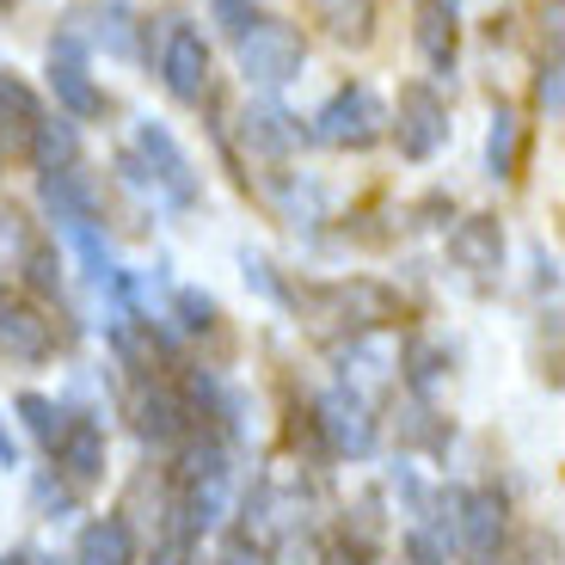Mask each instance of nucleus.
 <instances>
[{
    "mask_svg": "<svg viewBox=\"0 0 565 565\" xmlns=\"http://www.w3.org/2000/svg\"><path fill=\"white\" fill-rule=\"evenodd\" d=\"M124 172H129L136 184H148L154 198H167L172 210H191V203L203 198L191 154H184L179 136H172L167 124H154V117H141V124H136V154L124 160Z\"/></svg>",
    "mask_w": 565,
    "mask_h": 565,
    "instance_id": "nucleus-1",
    "label": "nucleus"
},
{
    "mask_svg": "<svg viewBox=\"0 0 565 565\" xmlns=\"http://www.w3.org/2000/svg\"><path fill=\"white\" fill-rule=\"evenodd\" d=\"M234 62L253 86H289L301 68H308V38H301L289 19H265L258 13L253 25L234 38Z\"/></svg>",
    "mask_w": 565,
    "mask_h": 565,
    "instance_id": "nucleus-2",
    "label": "nucleus"
},
{
    "mask_svg": "<svg viewBox=\"0 0 565 565\" xmlns=\"http://www.w3.org/2000/svg\"><path fill=\"white\" fill-rule=\"evenodd\" d=\"M320 148H339V154H363L387 136V105L375 99V86H339L332 99L313 111V129H308Z\"/></svg>",
    "mask_w": 565,
    "mask_h": 565,
    "instance_id": "nucleus-3",
    "label": "nucleus"
},
{
    "mask_svg": "<svg viewBox=\"0 0 565 565\" xmlns=\"http://www.w3.org/2000/svg\"><path fill=\"white\" fill-rule=\"evenodd\" d=\"M387 124H394V141L406 160H430L449 141V105H443L437 86L424 81H406L399 86V105L387 111Z\"/></svg>",
    "mask_w": 565,
    "mask_h": 565,
    "instance_id": "nucleus-4",
    "label": "nucleus"
},
{
    "mask_svg": "<svg viewBox=\"0 0 565 565\" xmlns=\"http://www.w3.org/2000/svg\"><path fill=\"white\" fill-rule=\"evenodd\" d=\"M160 86H167L179 105H203L210 93V43L198 25L167 19V38H160Z\"/></svg>",
    "mask_w": 565,
    "mask_h": 565,
    "instance_id": "nucleus-5",
    "label": "nucleus"
},
{
    "mask_svg": "<svg viewBox=\"0 0 565 565\" xmlns=\"http://www.w3.org/2000/svg\"><path fill=\"white\" fill-rule=\"evenodd\" d=\"M50 356H56V332H50V320H43L25 296L0 289V363L38 369V363H50Z\"/></svg>",
    "mask_w": 565,
    "mask_h": 565,
    "instance_id": "nucleus-6",
    "label": "nucleus"
},
{
    "mask_svg": "<svg viewBox=\"0 0 565 565\" xmlns=\"http://www.w3.org/2000/svg\"><path fill=\"white\" fill-rule=\"evenodd\" d=\"M455 547L467 553V565H498V553H504V498L461 492V504H455Z\"/></svg>",
    "mask_w": 565,
    "mask_h": 565,
    "instance_id": "nucleus-7",
    "label": "nucleus"
},
{
    "mask_svg": "<svg viewBox=\"0 0 565 565\" xmlns=\"http://www.w3.org/2000/svg\"><path fill=\"white\" fill-rule=\"evenodd\" d=\"M320 430H326V449L344 455V461L375 455V418H369V399L351 394V387H332V394L320 399Z\"/></svg>",
    "mask_w": 565,
    "mask_h": 565,
    "instance_id": "nucleus-8",
    "label": "nucleus"
},
{
    "mask_svg": "<svg viewBox=\"0 0 565 565\" xmlns=\"http://www.w3.org/2000/svg\"><path fill=\"white\" fill-rule=\"evenodd\" d=\"M50 86H56V99L68 105L74 117H99L105 111V93L93 86V62H86V43L62 31L50 43Z\"/></svg>",
    "mask_w": 565,
    "mask_h": 565,
    "instance_id": "nucleus-9",
    "label": "nucleus"
},
{
    "mask_svg": "<svg viewBox=\"0 0 565 565\" xmlns=\"http://www.w3.org/2000/svg\"><path fill=\"white\" fill-rule=\"evenodd\" d=\"M449 265L467 270L473 282H492L498 270H504V227H498L492 215H467V222H455Z\"/></svg>",
    "mask_w": 565,
    "mask_h": 565,
    "instance_id": "nucleus-10",
    "label": "nucleus"
},
{
    "mask_svg": "<svg viewBox=\"0 0 565 565\" xmlns=\"http://www.w3.org/2000/svg\"><path fill=\"white\" fill-rule=\"evenodd\" d=\"M394 308H399L394 289H382V282H369V277L339 282V289H326V296H320V320H339V326H351V332L394 320Z\"/></svg>",
    "mask_w": 565,
    "mask_h": 565,
    "instance_id": "nucleus-11",
    "label": "nucleus"
},
{
    "mask_svg": "<svg viewBox=\"0 0 565 565\" xmlns=\"http://www.w3.org/2000/svg\"><path fill=\"white\" fill-rule=\"evenodd\" d=\"M56 455V473H68L74 486H99L105 480V430L93 418H68L50 443Z\"/></svg>",
    "mask_w": 565,
    "mask_h": 565,
    "instance_id": "nucleus-12",
    "label": "nucleus"
},
{
    "mask_svg": "<svg viewBox=\"0 0 565 565\" xmlns=\"http://www.w3.org/2000/svg\"><path fill=\"white\" fill-rule=\"evenodd\" d=\"M136 430H141V443H184L191 437V399L179 394V387H167V382H154V387H141V399H136Z\"/></svg>",
    "mask_w": 565,
    "mask_h": 565,
    "instance_id": "nucleus-13",
    "label": "nucleus"
},
{
    "mask_svg": "<svg viewBox=\"0 0 565 565\" xmlns=\"http://www.w3.org/2000/svg\"><path fill=\"white\" fill-rule=\"evenodd\" d=\"M38 198H43V215L62 227V234H74V227H99V203H93V191H86L81 172H43L38 179Z\"/></svg>",
    "mask_w": 565,
    "mask_h": 565,
    "instance_id": "nucleus-14",
    "label": "nucleus"
},
{
    "mask_svg": "<svg viewBox=\"0 0 565 565\" xmlns=\"http://www.w3.org/2000/svg\"><path fill=\"white\" fill-rule=\"evenodd\" d=\"M308 13L339 50H369L375 43V19H382V0H308Z\"/></svg>",
    "mask_w": 565,
    "mask_h": 565,
    "instance_id": "nucleus-15",
    "label": "nucleus"
},
{
    "mask_svg": "<svg viewBox=\"0 0 565 565\" xmlns=\"http://www.w3.org/2000/svg\"><path fill=\"white\" fill-rule=\"evenodd\" d=\"M241 141L253 148V160H282V154H296V117L277 111V105H246L241 111Z\"/></svg>",
    "mask_w": 565,
    "mask_h": 565,
    "instance_id": "nucleus-16",
    "label": "nucleus"
},
{
    "mask_svg": "<svg viewBox=\"0 0 565 565\" xmlns=\"http://www.w3.org/2000/svg\"><path fill=\"white\" fill-rule=\"evenodd\" d=\"M74 565H136V535L124 516H93L74 541Z\"/></svg>",
    "mask_w": 565,
    "mask_h": 565,
    "instance_id": "nucleus-17",
    "label": "nucleus"
},
{
    "mask_svg": "<svg viewBox=\"0 0 565 565\" xmlns=\"http://www.w3.org/2000/svg\"><path fill=\"white\" fill-rule=\"evenodd\" d=\"M38 99H31V86L13 81V74H0V148L7 154H25L31 129H38Z\"/></svg>",
    "mask_w": 565,
    "mask_h": 565,
    "instance_id": "nucleus-18",
    "label": "nucleus"
},
{
    "mask_svg": "<svg viewBox=\"0 0 565 565\" xmlns=\"http://www.w3.org/2000/svg\"><path fill=\"white\" fill-rule=\"evenodd\" d=\"M25 154L38 160V172H68L74 160H81V129H74L68 117H38Z\"/></svg>",
    "mask_w": 565,
    "mask_h": 565,
    "instance_id": "nucleus-19",
    "label": "nucleus"
},
{
    "mask_svg": "<svg viewBox=\"0 0 565 565\" xmlns=\"http://www.w3.org/2000/svg\"><path fill=\"white\" fill-rule=\"evenodd\" d=\"M418 50L437 74H455V7L449 0H424L418 7Z\"/></svg>",
    "mask_w": 565,
    "mask_h": 565,
    "instance_id": "nucleus-20",
    "label": "nucleus"
},
{
    "mask_svg": "<svg viewBox=\"0 0 565 565\" xmlns=\"http://www.w3.org/2000/svg\"><path fill=\"white\" fill-rule=\"evenodd\" d=\"M516 160H523V124H516L510 105H498L492 129H486V179H492V184L516 179Z\"/></svg>",
    "mask_w": 565,
    "mask_h": 565,
    "instance_id": "nucleus-21",
    "label": "nucleus"
},
{
    "mask_svg": "<svg viewBox=\"0 0 565 565\" xmlns=\"http://www.w3.org/2000/svg\"><path fill=\"white\" fill-rule=\"evenodd\" d=\"M81 13L99 19L93 31H81V43H105L111 56H129V50H136V25H129V7H124V0H86Z\"/></svg>",
    "mask_w": 565,
    "mask_h": 565,
    "instance_id": "nucleus-22",
    "label": "nucleus"
},
{
    "mask_svg": "<svg viewBox=\"0 0 565 565\" xmlns=\"http://www.w3.org/2000/svg\"><path fill=\"white\" fill-rule=\"evenodd\" d=\"M399 363H406L412 387H418V394H424V387H437V375H443V369H449V356H443V351H437V344H430V339H412Z\"/></svg>",
    "mask_w": 565,
    "mask_h": 565,
    "instance_id": "nucleus-23",
    "label": "nucleus"
},
{
    "mask_svg": "<svg viewBox=\"0 0 565 565\" xmlns=\"http://www.w3.org/2000/svg\"><path fill=\"white\" fill-rule=\"evenodd\" d=\"M19 418H25L43 443H56V430L68 424V412H62V406H50L43 394H19Z\"/></svg>",
    "mask_w": 565,
    "mask_h": 565,
    "instance_id": "nucleus-24",
    "label": "nucleus"
},
{
    "mask_svg": "<svg viewBox=\"0 0 565 565\" xmlns=\"http://www.w3.org/2000/svg\"><path fill=\"white\" fill-rule=\"evenodd\" d=\"M210 7H215V25H222L227 38H241V31L258 19V0H210Z\"/></svg>",
    "mask_w": 565,
    "mask_h": 565,
    "instance_id": "nucleus-25",
    "label": "nucleus"
},
{
    "mask_svg": "<svg viewBox=\"0 0 565 565\" xmlns=\"http://www.w3.org/2000/svg\"><path fill=\"white\" fill-rule=\"evenodd\" d=\"M179 313H184L191 332H210V326H215V301L203 296V289H179Z\"/></svg>",
    "mask_w": 565,
    "mask_h": 565,
    "instance_id": "nucleus-26",
    "label": "nucleus"
},
{
    "mask_svg": "<svg viewBox=\"0 0 565 565\" xmlns=\"http://www.w3.org/2000/svg\"><path fill=\"white\" fill-rule=\"evenodd\" d=\"M535 105H541L547 117H559V56L541 62V74H535Z\"/></svg>",
    "mask_w": 565,
    "mask_h": 565,
    "instance_id": "nucleus-27",
    "label": "nucleus"
},
{
    "mask_svg": "<svg viewBox=\"0 0 565 565\" xmlns=\"http://www.w3.org/2000/svg\"><path fill=\"white\" fill-rule=\"evenodd\" d=\"M25 270H31V282H38V289H56V282H62V270H56V253H50V246H38V253H25Z\"/></svg>",
    "mask_w": 565,
    "mask_h": 565,
    "instance_id": "nucleus-28",
    "label": "nucleus"
},
{
    "mask_svg": "<svg viewBox=\"0 0 565 565\" xmlns=\"http://www.w3.org/2000/svg\"><path fill=\"white\" fill-rule=\"evenodd\" d=\"M215 565H265V553L253 547V535H234L222 553H215Z\"/></svg>",
    "mask_w": 565,
    "mask_h": 565,
    "instance_id": "nucleus-29",
    "label": "nucleus"
},
{
    "mask_svg": "<svg viewBox=\"0 0 565 565\" xmlns=\"http://www.w3.org/2000/svg\"><path fill=\"white\" fill-rule=\"evenodd\" d=\"M148 565H191V535L160 541V547H154V559H148Z\"/></svg>",
    "mask_w": 565,
    "mask_h": 565,
    "instance_id": "nucleus-30",
    "label": "nucleus"
},
{
    "mask_svg": "<svg viewBox=\"0 0 565 565\" xmlns=\"http://www.w3.org/2000/svg\"><path fill=\"white\" fill-rule=\"evenodd\" d=\"M0 467H19V443L7 437V424H0Z\"/></svg>",
    "mask_w": 565,
    "mask_h": 565,
    "instance_id": "nucleus-31",
    "label": "nucleus"
},
{
    "mask_svg": "<svg viewBox=\"0 0 565 565\" xmlns=\"http://www.w3.org/2000/svg\"><path fill=\"white\" fill-rule=\"evenodd\" d=\"M0 565H31V559H25V553H13V559H0Z\"/></svg>",
    "mask_w": 565,
    "mask_h": 565,
    "instance_id": "nucleus-32",
    "label": "nucleus"
}]
</instances>
